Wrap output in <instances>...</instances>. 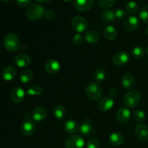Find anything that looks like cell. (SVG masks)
I'll return each mask as SVG.
<instances>
[{
	"label": "cell",
	"instance_id": "obj_1",
	"mask_svg": "<svg viewBox=\"0 0 148 148\" xmlns=\"http://www.w3.org/2000/svg\"><path fill=\"white\" fill-rule=\"evenodd\" d=\"M85 94L90 100L96 101L101 98L102 89L96 82H91L85 88Z\"/></svg>",
	"mask_w": 148,
	"mask_h": 148
},
{
	"label": "cell",
	"instance_id": "obj_2",
	"mask_svg": "<svg viewBox=\"0 0 148 148\" xmlns=\"http://www.w3.org/2000/svg\"><path fill=\"white\" fill-rule=\"evenodd\" d=\"M20 40L14 33H8L4 37V46L9 51H17L20 48Z\"/></svg>",
	"mask_w": 148,
	"mask_h": 148
},
{
	"label": "cell",
	"instance_id": "obj_3",
	"mask_svg": "<svg viewBox=\"0 0 148 148\" xmlns=\"http://www.w3.org/2000/svg\"><path fill=\"white\" fill-rule=\"evenodd\" d=\"M141 99L140 93L137 90H131L127 92L124 98V103L130 108H136L139 105Z\"/></svg>",
	"mask_w": 148,
	"mask_h": 148
},
{
	"label": "cell",
	"instance_id": "obj_4",
	"mask_svg": "<svg viewBox=\"0 0 148 148\" xmlns=\"http://www.w3.org/2000/svg\"><path fill=\"white\" fill-rule=\"evenodd\" d=\"M45 10L42 6L37 4H33L26 10V15L31 20H37L44 14Z\"/></svg>",
	"mask_w": 148,
	"mask_h": 148
},
{
	"label": "cell",
	"instance_id": "obj_5",
	"mask_svg": "<svg viewBox=\"0 0 148 148\" xmlns=\"http://www.w3.org/2000/svg\"><path fill=\"white\" fill-rule=\"evenodd\" d=\"M66 148H84L85 140L79 135H72L68 137L65 141Z\"/></svg>",
	"mask_w": 148,
	"mask_h": 148
},
{
	"label": "cell",
	"instance_id": "obj_6",
	"mask_svg": "<svg viewBox=\"0 0 148 148\" xmlns=\"http://www.w3.org/2000/svg\"><path fill=\"white\" fill-rule=\"evenodd\" d=\"M72 28L77 33H83L88 27V23L84 17L81 16H75L72 20Z\"/></svg>",
	"mask_w": 148,
	"mask_h": 148
},
{
	"label": "cell",
	"instance_id": "obj_7",
	"mask_svg": "<svg viewBox=\"0 0 148 148\" xmlns=\"http://www.w3.org/2000/svg\"><path fill=\"white\" fill-rule=\"evenodd\" d=\"M36 129V123L31 119H26L23 121L20 127L21 134L25 137H30L35 132Z\"/></svg>",
	"mask_w": 148,
	"mask_h": 148
},
{
	"label": "cell",
	"instance_id": "obj_8",
	"mask_svg": "<svg viewBox=\"0 0 148 148\" xmlns=\"http://www.w3.org/2000/svg\"><path fill=\"white\" fill-rule=\"evenodd\" d=\"M139 26V20L137 17L134 15H129L125 18L124 22V27L127 31L133 32Z\"/></svg>",
	"mask_w": 148,
	"mask_h": 148
},
{
	"label": "cell",
	"instance_id": "obj_9",
	"mask_svg": "<svg viewBox=\"0 0 148 148\" xmlns=\"http://www.w3.org/2000/svg\"><path fill=\"white\" fill-rule=\"evenodd\" d=\"M45 69L49 75H56L61 69V64L56 59H50L46 63Z\"/></svg>",
	"mask_w": 148,
	"mask_h": 148
},
{
	"label": "cell",
	"instance_id": "obj_10",
	"mask_svg": "<svg viewBox=\"0 0 148 148\" xmlns=\"http://www.w3.org/2000/svg\"><path fill=\"white\" fill-rule=\"evenodd\" d=\"M79 132L84 136H89L92 134L93 130V126L91 120L89 118H86L82 121L79 127Z\"/></svg>",
	"mask_w": 148,
	"mask_h": 148
},
{
	"label": "cell",
	"instance_id": "obj_11",
	"mask_svg": "<svg viewBox=\"0 0 148 148\" xmlns=\"http://www.w3.org/2000/svg\"><path fill=\"white\" fill-rule=\"evenodd\" d=\"M130 61V55L125 51H120L116 53L113 57V62L117 66H123Z\"/></svg>",
	"mask_w": 148,
	"mask_h": 148
},
{
	"label": "cell",
	"instance_id": "obj_12",
	"mask_svg": "<svg viewBox=\"0 0 148 148\" xmlns=\"http://www.w3.org/2000/svg\"><path fill=\"white\" fill-rule=\"evenodd\" d=\"M135 134L137 138L141 141H148V127L145 124H140L136 126Z\"/></svg>",
	"mask_w": 148,
	"mask_h": 148
},
{
	"label": "cell",
	"instance_id": "obj_13",
	"mask_svg": "<svg viewBox=\"0 0 148 148\" xmlns=\"http://www.w3.org/2000/svg\"><path fill=\"white\" fill-rule=\"evenodd\" d=\"M94 0H75V7L78 11L87 12L92 8Z\"/></svg>",
	"mask_w": 148,
	"mask_h": 148
},
{
	"label": "cell",
	"instance_id": "obj_14",
	"mask_svg": "<svg viewBox=\"0 0 148 148\" xmlns=\"http://www.w3.org/2000/svg\"><path fill=\"white\" fill-rule=\"evenodd\" d=\"M114 105V98L111 96H106L98 103V109L101 111H108L113 108Z\"/></svg>",
	"mask_w": 148,
	"mask_h": 148
},
{
	"label": "cell",
	"instance_id": "obj_15",
	"mask_svg": "<svg viewBox=\"0 0 148 148\" xmlns=\"http://www.w3.org/2000/svg\"><path fill=\"white\" fill-rule=\"evenodd\" d=\"M131 117V111L126 107H122L119 109L116 114L117 121L121 124L127 123Z\"/></svg>",
	"mask_w": 148,
	"mask_h": 148
},
{
	"label": "cell",
	"instance_id": "obj_16",
	"mask_svg": "<svg viewBox=\"0 0 148 148\" xmlns=\"http://www.w3.org/2000/svg\"><path fill=\"white\" fill-rule=\"evenodd\" d=\"M25 96V92L21 87H16L12 90L11 93L12 100L16 103L23 102Z\"/></svg>",
	"mask_w": 148,
	"mask_h": 148
},
{
	"label": "cell",
	"instance_id": "obj_17",
	"mask_svg": "<svg viewBox=\"0 0 148 148\" xmlns=\"http://www.w3.org/2000/svg\"><path fill=\"white\" fill-rule=\"evenodd\" d=\"M47 111L43 107H37L32 111V117L36 121H42L46 118Z\"/></svg>",
	"mask_w": 148,
	"mask_h": 148
},
{
	"label": "cell",
	"instance_id": "obj_18",
	"mask_svg": "<svg viewBox=\"0 0 148 148\" xmlns=\"http://www.w3.org/2000/svg\"><path fill=\"white\" fill-rule=\"evenodd\" d=\"M17 75V70L14 66H8L3 69L1 72V77L5 81H11Z\"/></svg>",
	"mask_w": 148,
	"mask_h": 148
},
{
	"label": "cell",
	"instance_id": "obj_19",
	"mask_svg": "<svg viewBox=\"0 0 148 148\" xmlns=\"http://www.w3.org/2000/svg\"><path fill=\"white\" fill-rule=\"evenodd\" d=\"M121 84L125 89H132L135 85V79L131 74H126L121 79Z\"/></svg>",
	"mask_w": 148,
	"mask_h": 148
},
{
	"label": "cell",
	"instance_id": "obj_20",
	"mask_svg": "<svg viewBox=\"0 0 148 148\" xmlns=\"http://www.w3.org/2000/svg\"><path fill=\"white\" fill-rule=\"evenodd\" d=\"M30 63V56L26 54H20L14 59V64L18 67L24 68L28 66Z\"/></svg>",
	"mask_w": 148,
	"mask_h": 148
},
{
	"label": "cell",
	"instance_id": "obj_21",
	"mask_svg": "<svg viewBox=\"0 0 148 148\" xmlns=\"http://www.w3.org/2000/svg\"><path fill=\"white\" fill-rule=\"evenodd\" d=\"M64 129L68 134H73L79 130V126L75 120L69 119L65 121L64 124Z\"/></svg>",
	"mask_w": 148,
	"mask_h": 148
},
{
	"label": "cell",
	"instance_id": "obj_22",
	"mask_svg": "<svg viewBox=\"0 0 148 148\" xmlns=\"http://www.w3.org/2000/svg\"><path fill=\"white\" fill-rule=\"evenodd\" d=\"M109 143L115 147L121 146L124 143V137L119 132H114L109 136Z\"/></svg>",
	"mask_w": 148,
	"mask_h": 148
},
{
	"label": "cell",
	"instance_id": "obj_23",
	"mask_svg": "<svg viewBox=\"0 0 148 148\" xmlns=\"http://www.w3.org/2000/svg\"><path fill=\"white\" fill-rule=\"evenodd\" d=\"M33 77V73L30 69H25L22 71L20 75V80L22 83H28Z\"/></svg>",
	"mask_w": 148,
	"mask_h": 148
},
{
	"label": "cell",
	"instance_id": "obj_24",
	"mask_svg": "<svg viewBox=\"0 0 148 148\" xmlns=\"http://www.w3.org/2000/svg\"><path fill=\"white\" fill-rule=\"evenodd\" d=\"M104 36L108 40H114L117 37V31L113 25H108L104 30Z\"/></svg>",
	"mask_w": 148,
	"mask_h": 148
},
{
	"label": "cell",
	"instance_id": "obj_25",
	"mask_svg": "<svg viewBox=\"0 0 148 148\" xmlns=\"http://www.w3.org/2000/svg\"><path fill=\"white\" fill-rule=\"evenodd\" d=\"M65 114H66V110L63 106L57 105L55 106L53 109V115L56 119L61 121L64 118Z\"/></svg>",
	"mask_w": 148,
	"mask_h": 148
},
{
	"label": "cell",
	"instance_id": "obj_26",
	"mask_svg": "<svg viewBox=\"0 0 148 148\" xmlns=\"http://www.w3.org/2000/svg\"><path fill=\"white\" fill-rule=\"evenodd\" d=\"M85 38L87 42H88L89 43H92V44L96 43L99 40L98 35L95 31L86 32L85 34Z\"/></svg>",
	"mask_w": 148,
	"mask_h": 148
},
{
	"label": "cell",
	"instance_id": "obj_27",
	"mask_svg": "<svg viewBox=\"0 0 148 148\" xmlns=\"http://www.w3.org/2000/svg\"><path fill=\"white\" fill-rule=\"evenodd\" d=\"M139 10V6L137 2L134 1H130L126 4V10L127 12L130 14H134L137 12Z\"/></svg>",
	"mask_w": 148,
	"mask_h": 148
},
{
	"label": "cell",
	"instance_id": "obj_28",
	"mask_svg": "<svg viewBox=\"0 0 148 148\" xmlns=\"http://www.w3.org/2000/svg\"><path fill=\"white\" fill-rule=\"evenodd\" d=\"M116 18L115 12L111 10H107L103 12V20L106 23L113 22Z\"/></svg>",
	"mask_w": 148,
	"mask_h": 148
},
{
	"label": "cell",
	"instance_id": "obj_29",
	"mask_svg": "<svg viewBox=\"0 0 148 148\" xmlns=\"http://www.w3.org/2000/svg\"><path fill=\"white\" fill-rule=\"evenodd\" d=\"M106 76V70L103 68H98L95 71L94 73V77H95V80L98 82H102L105 79Z\"/></svg>",
	"mask_w": 148,
	"mask_h": 148
},
{
	"label": "cell",
	"instance_id": "obj_30",
	"mask_svg": "<svg viewBox=\"0 0 148 148\" xmlns=\"http://www.w3.org/2000/svg\"><path fill=\"white\" fill-rule=\"evenodd\" d=\"M144 49L141 46H135L132 49V54L133 57L136 58V59H140L143 58L145 56Z\"/></svg>",
	"mask_w": 148,
	"mask_h": 148
},
{
	"label": "cell",
	"instance_id": "obj_31",
	"mask_svg": "<svg viewBox=\"0 0 148 148\" xmlns=\"http://www.w3.org/2000/svg\"><path fill=\"white\" fill-rule=\"evenodd\" d=\"M43 92V89L41 87L38 86V85H33L30 87L27 90V95H39Z\"/></svg>",
	"mask_w": 148,
	"mask_h": 148
},
{
	"label": "cell",
	"instance_id": "obj_32",
	"mask_svg": "<svg viewBox=\"0 0 148 148\" xmlns=\"http://www.w3.org/2000/svg\"><path fill=\"white\" fill-rule=\"evenodd\" d=\"M139 17L144 23H148V5L142 7L139 11Z\"/></svg>",
	"mask_w": 148,
	"mask_h": 148
},
{
	"label": "cell",
	"instance_id": "obj_33",
	"mask_svg": "<svg viewBox=\"0 0 148 148\" xmlns=\"http://www.w3.org/2000/svg\"><path fill=\"white\" fill-rule=\"evenodd\" d=\"M133 118L137 122H143L145 119V114L142 110H135L133 112Z\"/></svg>",
	"mask_w": 148,
	"mask_h": 148
},
{
	"label": "cell",
	"instance_id": "obj_34",
	"mask_svg": "<svg viewBox=\"0 0 148 148\" xmlns=\"http://www.w3.org/2000/svg\"><path fill=\"white\" fill-rule=\"evenodd\" d=\"M116 2V0H98V4L102 8L108 9L112 7Z\"/></svg>",
	"mask_w": 148,
	"mask_h": 148
},
{
	"label": "cell",
	"instance_id": "obj_35",
	"mask_svg": "<svg viewBox=\"0 0 148 148\" xmlns=\"http://www.w3.org/2000/svg\"><path fill=\"white\" fill-rule=\"evenodd\" d=\"M100 143L97 139H90L86 144V148H99Z\"/></svg>",
	"mask_w": 148,
	"mask_h": 148
},
{
	"label": "cell",
	"instance_id": "obj_36",
	"mask_svg": "<svg viewBox=\"0 0 148 148\" xmlns=\"http://www.w3.org/2000/svg\"><path fill=\"white\" fill-rule=\"evenodd\" d=\"M72 40H73V42L75 44L80 45L82 43V41H83V37H82L80 33H77L76 34L74 35Z\"/></svg>",
	"mask_w": 148,
	"mask_h": 148
},
{
	"label": "cell",
	"instance_id": "obj_37",
	"mask_svg": "<svg viewBox=\"0 0 148 148\" xmlns=\"http://www.w3.org/2000/svg\"><path fill=\"white\" fill-rule=\"evenodd\" d=\"M116 17L118 19H123L126 17V12L122 9H118L115 11Z\"/></svg>",
	"mask_w": 148,
	"mask_h": 148
},
{
	"label": "cell",
	"instance_id": "obj_38",
	"mask_svg": "<svg viewBox=\"0 0 148 148\" xmlns=\"http://www.w3.org/2000/svg\"><path fill=\"white\" fill-rule=\"evenodd\" d=\"M54 12L52 10H46L44 14H43L45 18L47 19V20H51V19L54 17Z\"/></svg>",
	"mask_w": 148,
	"mask_h": 148
},
{
	"label": "cell",
	"instance_id": "obj_39",
	"mask_svg": "<svg viewBox=\"0 0 148 148\" xmlns=\"http://www.w3.org/2000/svg\"><path fill=\"white\" fill-rule=\"evenodd\" d=\"M31 0H15L16 3L21 7H26L30 3Z\"/></svg>",
	"mask_w": 148,
	"mask_h": 148
},
{
	"label": "cell",
	"instance_id": "obj_40",
	"mask_svg": "<svg viewBox=\"0 0 148 148\" xmlns=\"http://www.w3.org/2000/svg\"><path fill=\"white\" fill-rule=\"evenodd\" d=\"M37 1L40 3H48L51 1V0H36Z\"/></svg>",
	"mask_w": 148,
	"mask_h": 148
},
{
	"label": "cell",
	"instance_id": "obj_41",
	"mask_svg": "<svg viewBox=\"0 0 148 148\" xmlns=\"http://www.w3.org/2000/svg\"><path fill=\"white\" fill-rule=\"evenodd\" d=\"M64 1H66V2H71V1H72V0H64Z\"/></svg>",
	"mask_w": 148,
	"mask_h": 148
},
{
	"label": "cell",
	"instance_id": "obj_42",
	"mask_svg": "<svg viewBox=\"0 0 148 148\" xmlns=\"http://www.w3.org/2000/svg\"><path fill=\"white\" fill-rule=\"evenodd\" d=\"M146 31H147V35H148V26L147 27V29H146Z\"/></svg>",
	"mask_w": 148,
	"mask_h": 148
},
{
	"label": "cell",
	"instance_id": "obj_43",
	"mask_svg": "<svg viewBox=\"0 0 148 148\" xmlns=\"http://www.w3.org/2000/svg\"><path fill=\"white\" fill-rule=\"evenodd\" d=\"M3 1H10V0H2Z\"/></svg>",
	"mask_w": 148,
	"mask_h": 148
},
{
	"label": "cell",
	"instance_id": "obj_44",
	"mask_svg": "<svg viewBox=\"0 0 148 148\" xmlns=\"http://www.w3.org/2000/svg\"><path fill=\"white\" fill-rule=\"evenodd\" d=\"M147 55H148V48H147Z\"/></svg>",
	"mask_w": 148,
	"mask_h": 148
}]
</instances>
